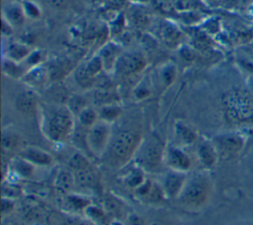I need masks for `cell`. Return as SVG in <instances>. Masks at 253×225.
Returning <instances> with one entry per match:
<instances>
[{"mask_svg": "<svg viewBox=\"0 0 253 225\" xmlns=\"http://www.w3.org/2000/svg\"><path fill=\"white\" fill-rule=\"evenodd\" d=\"M46 66L48 69L49 79L53 82H58L64 79V77L75 69L74 63L69 59H56Z\"/></svg>", "mask_w": 253, "mask_h": 225, "instance_id": "cell-17", "label": "cell"}, {"mask_svg": "<svg viewBox=\"0 0 253 225\" xmlns=\"http://www.w3.org/2000/svg\"><path fill=\"white\" fill-rule=\"evenodd\" d=\"M112 139L111 123L99 119L92 126L87 128L85 142L88 150L95 157H101L109 147Z\"/></svg>", "mask_w": 253, "mask_h": 225, "instance_id": "cell-6", "label": "cell"}, {"mask_svg": "<svg viewBox=\"0 0 253 225\" xmlns=\"http://www.w3.org/2000/svg\"><path fill=\"white\" fill-rule=\"evenodd\" d=\"M23 9L25 12V15L27 18L29 19H33V20H37L40 19L42 16V11L40 9V7L35 4L34 2L31 1H25L23 4Z\"/></svg>", "mask_w": 253, "mask_h": 225, "instance_id": "cell-35", "label": "cell"}, {"mask_svg": "<svg viewBox=\"0 0 253 225\" xmlns=\"http://www.w3.org/2000/svg\"><path fill=\"white\" fill-rule=\"evenodd\" d=\"M132 2H136V3H147L149 2L150 0H130Z\"/></svg>", "mask_w": 253, "mask_h": 225, "instance_id": "cell-51", "label": "cell"}, {"mask_svg": "<svg viewBox=\"0 0 253 225\" xmlns=\"http://www.w3.org/2000/svg\"><path fill=\"white\" fill-rule=\"evenodd\" d=\"M141 141V135L138 131L131 129L120 130L112 137L109 145L112 159L117 164H125L134 157Z\"/></svg>", "mask_w": 253, "mask_h": 225, "instance_id": "cell-4", "label": "cell"}, {"mask_svg": "<svg viewBox=\"0 0 253 225\" xmlns=\"http://www.w3.org/2000/svg\"><path fill=\"white\" fill-rule=\"evenodd\" d=\"M146 65L147 60L141 52H122L116 63L115 72L124 78H129L140 74L145 69Z\"/></svg>", "mask_w": 253, "mask_h": 225, "instance_id": "cell-8", "label": "cell"}, {"mask_svg": "<svg viewBox=\"0 0 253 225\" xmlns=\"http://www.w3.org/2000/svg\"><path fill=\"white\" fill-rule=\"evenodd\" d=\"M161 38L167 43H173L179 38V32L172 25H165L161 29Z\"/></svg>", "mask_w": 253, "mask_h": 225, "instance_id": "cell-36", "label": "cell"}, {"mask_svg": "<svg viewBox=\"0 0 253 225\" xmlns=\"http://www.w3.org/2000/svg\"><path fill=\"white\" fill-rule=\"evenodd\" d=\"M73 173L76 186L86 189H96L99 187V178L91 166Z\"/></svg>", "mask_w": 253, "mask_h": 225, "instance_id": "cell-18", "label": "cell"}, {"mask_svg": "<svg viewBox=\"0 0 253 225\" xmlns=\"http://www.w3.org/2000/svg\"><path fill=\"white\" fill-rule=\"evenodd\" d=\"M250 44H251V48H252V49H253V41H252V42H251V43H250Z\"/></svg>", "mask_w": 253, "mask_h": 225, "instance_id": "cell-52", "label": "cell"}, {"mask_svg": "<svg viewBox=\"0 0 253 225\" xmlns=\"http://www.w3.org/2000/svg\"><path fill=\"white\" fill-rule=\"evenodd\" d=\"M197 160L205 170H211L215 167L219 157L211 141L202 140L197 146Z\"/></svg>", "mask_w": 253, "mask_h": 225, "instance_id": "cell-11", "label": "cell"}, {"mask_svg": "<svg viewBox=\"0 0 253 225\" xmlns=\"http://www.w3.org/2000/svg\"><path fill=\"white\" fill-rule=\"evenodd\" d=\"M211 142L216 149L218 157L228 160L236 157L243 150L246 136L240 132H225L214 136Z\"/></svg>", "mask_w": 253, "mask_h": 225, "instance_id": "cell-7", "label": "cell"}, {"mask_svg": "<svg viewBox=\"0 0 253 225\" xmlns=\"http://www.w3.org/2000/svg\"><path fill=\"white\" fill-rule=\"evenodd\" d=\"M126 0H107V4L112 9H118L125 5Z\"/></svg>", "mask_w": 253, "mask_h": 225, "instance_id": "cell-48", "label": "cell"}, {"mask_svg": "<svg viewBox=\"0 0 253 225\" xmlns=\"http://www.w3.org/2000/svg\"><path fill=\"white\" fill-rule=\"evenodd\" d=\"M19 156L34 166L45 167L53 163V158L48 152L36 146H25L19 152Z\"/></svg>", "mask_w": 253, "mask_h": 225, "instance_id": "cell-13", "label": "cell"}, {"mask_svg": "<svg viewBox=\"0 0 253 225\" xmlns=\"http://www.w3.org/2000/svg\"><path fill=\"white\" fill-rule=\"evenodd\" d=\"M85 215L92 220L94 223H101V224H106L107 221V216L105 214V211L95 205L89 204L85 209H84Z\"/></svg>", "mask_w": 253, "mask_h": 225, "instance_id": "cell-34", "label": "cell"}, {"mask_svg": "<svg viewBox=\"0 0 253 225\" xmlns=\"http://www.w3.org/2000/svg\"><path fill=\"white\" fill-rule=\"evenodd\" d=\"M98 113H99L100 119L111 123L117 118H119V116L122 113V109L118 104H111V105L100 107Z\"/></svg>", "mask_w": 253, "mask_h": 225, "instance_id": "cell-31", "label": "cell"}, {"mask_svg": "<svg viewBox=\"0 0 253 225\" xmlns=\"http://www.w3.org/2000/svg\"><path fill=\"white\" fill-rule=\"evenodd\" d=\"M66 106L74 115H77L86 107V104H85V100L82 97L72 96L68 99V103Z\"/></svg>", "mask_w": 253, "mask_h": 225, "instance_id": "cell-37", "label": "cell"}, {"mask_svg": "<svg viewBox=\"0 0 253 225\" xmlns=\"http://www.w3.org/2000/svg\"><path fill=\"white\" fill-rule=\"evenodd\" d=\"M6 21H8L13 27L22 26L27 18L23 9L22 4L10 3L3 10V16Z\"/></svg>", "mask_w": 253, "mask_h": 225, "instance_id": "cell-21", "label": "cell"}, {"mask_svg": "<svg viewBox=\"0 0 253 225\" xmlns=\"http://www.w3.org/2000/svg\"><path fill=\"white\" fill-rule=\"evenodd\" d=\"M126 225H145V223L139 215L130 213L126 216Z\"/></svg>", "mask_w": 253, "mask_h": 225, "instance_id": "cell-44", "label": "cell"}, {"mask_svg": "<svg viewBox=\"0 0 253 225\" xmlns=\"http://www.w3.org/2000/svg\"><path fill=\"white\" fill-rule=\"evenodd\" d=\"M23 140L21 136L13 131V130H3L2 132V139H1V146H2V155L10 154L18 150L19 152L25 147L22 146Z\"/></svg>", "mask_w": 253, "mask_h": 225, "instance_id": "cell-19", "label": "cell"}, {"mask_svg": "<svg viewBox=\"0 0 253 225\" xmlns=\"http://www.w3.org/2000/svg\"><path fill=\"white\" fill-rule=\"evenodd\" d=\"M122 54L121 48L114 42L106 43L100 50L99 56L102 60L105 71H115L116 63Z\"/></svg>", "mask_w": 253, "mask_h": 225, "instance_id": "cell-16", "label": "cell"}, {"mask_svg": "<svg viewBox=\"0 0 253 225\" xmlns=\"http://www.w3.org/2000/svg\"><path fill=\"white\" fill-rule=\"evenodd\" d=\"M164 165L171 171L187 173L192 167V161L182 149L171 146L165 149Z\"/></svg>", "mask_w": 253, "mask_h": 225, "instance_id": "cell-10", "label": "cell"}, {"mask_svg": "<svg viewBox=\"0 0 253 225\" xmlns=\"http://www.w3.org/2000/svg\"><path fill=\"white\" fill-rule=\"evenodd\" d=\"M53 185L57 189L61 191L71 190L74 188V186H76L73 171L59 170L54 177Z\"/></svg>", "mask_w": 253, "mask_h": 225, "instance_id": "cell-24", "label": "cell"}, {"mask_svg": "<svg viewBox=\"0 0 253 225\" xmlns=\"http://www.w3.org/2000/svg\"><path fill=\"white\" fill-rule=\"evenodd\" d=\"M187 181L186 173L171 171L169 172L163 181L162 188L167 196V198L177 199L180 192L182 191Z\"/></svg>", "mask_w": 253, "mask_h": 225, "instance_id": "cell-12", "label": "cell"}, {"mask_svg": "<svg viewBox=\"0 0 253 225\" xmlns=\"http://www.w3.org/2000/svg\"><path fill=\"white\" fill-rule=\"evenodd\" d=\"M2 70L7 76L13 79H22L27 71L22 67L20 62H16L7 57L2 61Z\"/></svg>", "mask_w": 253, "mask_h": 225, "instance_id": "cell-27", "label": "cell"}, {"mask_svg": "<svg viewBox=\"0 0 253 225\" xmlns=\"http://www.w3.org/2000/svg\"><path fill=\"white\" fill-rule=\"evenodd\" d=\"M10 165H11L12 169L16 172V174H18L20 177L29 178L33 175L35 166L20 156L11 159Z\"/></svg>", "mask_w": 253, "mask_h": 225, "instance_id": "cell-28", "label": "cell"}, {"mask_svg": "<svg viewBox=\"0 0 253 225\" xmlns=\"http://www.w3.org/2000/svg\"><path fill=\"white\" fill-rule=\"evenodd\" d=\"M48 6L53 9L64 10L70 6L71 0H43Z\"/></svg>", "mask_w": 253, "mask_h": 225, "instance_id": "cell-41", "label": "cell"}, {"mask_svg": "<svg viewBox=\"0 0 253 225\" xmlns=\"http://www.w3.org/2000/svg\"><path fill=\"white\" fill-rule=\"evenodd\" d=\"M157 8L164 13L172 12L176 7L175 0H154Z\"/></svg>", "mask_w": 253, "mask_h": 225, "instance_id": "cell-40", "label": "cell"}, {"mask_svg": "<svg viewBox=\"0 0 253 225\" xmlns=\"http://www.w3.org/2000/svg\"><path fill=\"white\" fill-rule=\"evenodd\" d=\"M119 201L115 200L113 198H107L106 199V208H107V210L112 211V212H120L122 204Z\"/></svg>", "mask_w": 253, "mask_h": 225, "instance_id": "cell-43", "label": "cell"}, {"mask_svg": "<svg viewBox=\"0 0 253 225\" xmlns=\"http://www.w3.org/2000/svg\"><path fill=\"white\" fill-rule=\"evenodd\" d=\"M77 119L79 121V123L86 127L89 128L90 126H92L95 122H97L100 118H99V113L98 111H96L95 109H93L92 107H88L86 106L78 114H77Z\"/></svg>", "mask_w": 253, "mask_h": 225, "instance_id": "cell-30", "label": "cell"}, {"mask_svg": "<svg viewBox=\"0 0 253 225\" xmlns=\"http://www.w3.org/2000/svg\"><path fill=\"white\" fill-rule=\"evenodd\" d=\"M39 97L33 90L20 93L16 99V109L23 115H33L39 110Z\"/></svg>", "mask_w": 253, "mask_h": 225, "instance_id": "cell-14", "label": "cell"}, {"mask_svg": "<svg viewBox=\"0 0 253 225\" xmlns=\"http://www.w3.org/2000/svg\"><path fill=\"white\" fill-rule=\"evenodd\" d=\"M74 124V114L68 107L57 105L43 113L42 132L49 141L61 143L71 136Z\"/></svg>", "mask_w": 253, "mask_h": 225, "instance_id": "cell-1", "label": "cell"}, {"mask_svg": "<svg viewBox=\"0 0 253 225\" xmlns=\"http://www.w3.org/2000/svg\"><path fill=\"white\" fill-rule=\"evenodd\" d=\"M252 137H253V131H252Z\"/></svg>", "mask_w": 253, "mask_h": 225, "instance_id": "cell-53", "label": "cell"}, {"mask_svg": "<svg viewBox=\"0 0 253 225\" xmlns=\"http://www.w3.org/2000/svg\"><path fill=\"white\" fill-rule=\"evenodd\" d=\"M221 107L229 123L242 124L253 120V97L243 89H232L224 93Z\"/></svg>", "mask_w": 253, "mask_h": 225, "instance_id": "cell-2", "label": "cell"}, {"mask_svg": "<svg viewBox=\"0 0 253 225\" xmlns=\"http://www.w3.org/2000/svg\"><path fill=\"white\" fill-rule=\"evenodd\" d=\"M181 56H183L186 61H192L194 60L196 54L191 47H184L183 49H181Z\"/></svg>", "mask_w": 253, "mask_h": 225, "instance_id": "cell-45", "label": "cell"}, {"mask_svg": "<svg viewBox=\"0 0 253 225\" xmlns=\"http://www.w3.org/2000/svg\"><path fill=\"white\" fill-rule=\"evenodd\" d=\"M62 225H89L87 222L76 217H69L64 220Z\"/></svg>", "mask_w": 253, "mask_h": 225, "instance_id": "cell-47", "label": "cell"}, {"mask_svg": "<svg viewBox=\"0 0 253 225\" xmlns=\"http://www.w3.org/2000/svg\"><path fill=\"white\" fill-rule=\"evenodd\" d=\"M119 99V94L112 87L97 88L93 93V102L99 107L118 104Z\"/></svg>", "mask_w": 253, "mask_h": 225, "instance_id": "cell-22", "label": "cell"}, {"mask_svg": "<svg viewBox=\"0 0 253 225\" xmlns=\"http://www.w3.org/2000/svg\"><path fill=\"white\" fill-rule=\"evenodd\" d=\"M211 193L212 184L211 179L204 174H199L190 179L187 178L177 199L187 207L201 208L209 202Z\"/></svg>", "mask_w": 253, "mask_h": 225, "instance_id": "cell-3", "label": "cell"}, {"mask_svg": "<svg viewBox=\"0 0 253 225\" xmlns=\"http://www.w3.org/2000/svg\"><path fill=\"white\" fill-rule=\"evenodd\" d=\"M165 149L161 141L155 137L141 141L134 155L135 164L144 172L156 173L164 165Z\"/></svg>", "mask_w": 253, "mask_h": 225, "instance_id": "cell-5", "label": "cell"}, {"mask_svg": "<svg viewBox=\"0 0 253 225\" xmlns=\"http://www.w3.org/2000/svg\"><path fill=\"white\" fill-rule=\"evenodd\" d=\"M67 165L69 167V169H71L73 172L75 171H79L85 168L90 167V162L87 159L86 156H84L82 153L80 152H75L73 153L67 160Z\"/></svg>", "mask_w": 253, "mask_h": 225, "instance_id": "cell-33", "label": "cell"}, {"mask_svg": "<svg viewBox=\"0 0 253 225\" xmlns=\"http://www.w3.org/2000/svg\"><path fill=\"white\" fill-rule=\"evenodd\" d=\"M1 28H2V35L3 36L9 37L13 34L14 27L8 21H6L4 18H2V27Z\"/></svg>", "mask_w": 253, "mask_h": 225, "instance_id": "cell-46", "label": "cell"}, {"mask_svg": "<svg viewBox=\"0 0 253 225\" xmlns=\"http://www.w3.org/2000/svg\"><path fill=\"white\" fill-rule=\"evenodd\" d=\"M144 173L145 172L139 167H136L135 169H131L126 173V175L124 178L125 185L132 189H135L145 181L146 178L144 177Z\"/></svg>", "mask_w": 253, "mask_h": 225, "instance_id": "cell-29", "label": "cell"}, {"mask_svg": "<svg viewBox=\"0 0 253 225\" xmlns=\"http://www.w3.org/2000/svg\"><path fill=\"white\" fill-rule=\"evenodd\" d=\"M74 78L76 83L83 89H90L92 87H95L98 79L97 77H94L88 72L84 64L74 69Z\"/></svg>", "mask_w": 253, "mask_h": 225, "instance_id": "cell-25", "label": "cell"}, {"mask_svg": "<svg viewBox=\"0 0 253 225\" xmlns=\"http://www.w3.org/2000/svg\"><path fill=\"white\" fill-rule=\"evenodd\" d=\"M42 60H43L42 51V50H33L25 61L29 64V66L31 68V67L42 64Z\"/></svg>", "mask_w": 253, "mask_h": 225, "instance_id": "cell-39", "label": "cell"}, {"mask_svg": "<svg viewBox=\"0 0 253 225\" xmlns=\"http://www.w3.org/2000/svg\"><path fill=\"white\" fill-rule=\"evenodd\" d=\"M88 201L89 200L84 199L83 197H80V196H77V195H68L67 196V202L75 210L80 209V210L84 211V209L90 204Z\"/></svg>", "mask_w": 253, "mask_h": 225, "instance_id": "cell-38", "label": "cell"}, {"mask_svg": "<svg viewBox=\"0 0 253 225\" xmlns=\"http://www.w3.org/2000/svg\"><path fill=\"white\" fill-rule=\"evenodd\" d=\"M147 225H166V224L163 223V222H159V221H153V222H151V223H149Z\"/></svg>", "mask_w": 253, "mask_h": 225, "instance_id": "cell-50", "label": "cell"}, {"mask_svg": "<svg viewBox=\"0 0 253 225\" xmlns=\"http://www.w3.org/2000/svg\"><path fill=\"white\" fill-rule=\"evenodd\" d=\"M23 82L32 88H40L44 86L49 79L47 66L40 64L29 68L22 78Z\"/></svg>", "mask_w": 253, "mask_h": 225, "instance_id": "cell-15", "label": "cell"}, {"mask_svg": "<svg viewBox=\"0 0 253 225\" xmlns=\"http://www.w3.org/2000/svg\"><path fill=\"white\" fill-rule=\"evenodd\" d=\"M1 206H2V215L4 216L5 214H9L10 212H12L14 210L15 202L10 197L3 196Z\"/></svg>", "mask_w": 253, "mask_h": 225, "instance_id": "cell-42", "label": "cell"}, {"mask_svg": "<svg viewBox=\"0 0 253 225\" xmlns=\"http://www.w3.org/2000/svg\"><path fill=\"white\" fill-rule=\"evenodd\" d=\"M175 132L179 140L185 145H191L198 140L197 130L184 120H177L174 125Z\"/></svg>", "mask_w": 253, "mask_h": 225, "instance_id": "cell-20", "label": "cell"}, {"mask_svg": "<svg viewBox=\"0 0 253 225\" xmlns=\"http://www.w3.org/2000/svg\"><path fill=\"white\" fill-rule=\"evenodd\" d=\"M151 95V82L147 79H142L136 83L132 90V97L136 101H143Z\"/></svg>", "mask_w": 253, "mask_h": 225, "instance_id": "cell-32", "label": "cell"}, {"mask_svg": "<svg viewBox=\"0 0 253 225\" xmlns=\"http://www.w3.org/2000/svg\"><path fill=\"white\" fill-rule=\"evenodd\" d=\"M241 62L243 64V67L249 72H253V61H250L248 59H241Z\"/></svg>", "mask_w": 253, "mask_h": 225, "instance_id": "cell-49", "label": "cell"}, {"mask_svg": "<svg viewBox=\"0 0 253 225\" xmlns=\"http://www.w3.org/2000/svg\"><path fill=\"white\" fill-rule=\"evenodd\" d=\"M133 193L137 199L151 205H160L167 199L162 186L148 179H145L139 187L133 189Z\"/></svg>", "mask_w": 253, "mask_h": 225, "instance_id": "cell-9", "label": "cell"}, {"mask_svg": "<svg viewBox=\"0 0 253 225\" xmlns=\"http://www.w3.org/2000/svg\"><path fill=\"white\" fill-rule=\"evenodd\" d=\"M177 69L176 66L172 63H165L157 70L156 73L160 85H162L164 88L170 86L175 81Z\"/></svg>", "mask_w": 253, "mask_h": 225, "instance_id": "cell-26", "label": "cell"}, {"mask_svg": "<svg viewBox=\"0 0 253 225\" xmlns=\"http://www.w3.org/2000/svg\"><path fill=\"white\" fill-rule=\"evenodd\" d=\"M32 51L27 44L20 41H12L6 48L7 58L20 63L25 61Z\"/></svg>", "mask_w": 253, "mask_h": 225, "instance_id": "cell-23", "label": "cell"}]
</instances>
